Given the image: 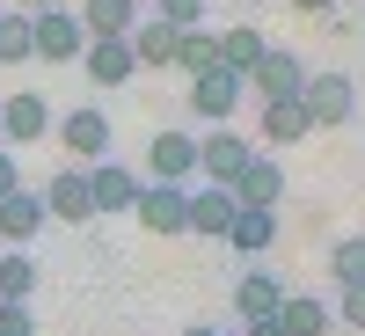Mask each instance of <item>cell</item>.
<instances>
[{
    "instance_id": "1",
    "label": "cell",
    "mask_w": 365,
    "mask_h": 336,
    "mask_svg": "<svg viewBox=\"0 0 365 336\" xmlns=\"http://www.w3.org/2000/svg\"><path fill=\"white\" fill-rule=\"evenodd\" d=\"M51 132H58V146L73 154V168H96V161H110V110H103V103H81V110H66Z\"/></svg>"
},
{
    "instance_id": "2",
    "label": "cell",
    "mask_w": 365,
    "mask_h": 336,
    "mask_svg": "<svg viewBox=\"0 0 365 336\" xmlns=\"http://www.w3.org/2000/svg\"><path fill=\"white\" fill-rule=\"evenodd\" d=\"M29 37H37L44 66H81V51H88V29L66 8H37V15H29Z\"/></svg>"
},
{
    "instance_id": "3",
    "label": "cell",
    "mask_w": 365,
    "mask_h": 336,
    "mask_svg": "<svg viewBox=\"0 0 365 336\" xmlns=\"http://www.w3.org/2000/svg\"><path fill=\"white\" fill-rule=\"evenodd\" d=\"M132 220L146 234H190V190H182V183H139Z\"/></svg>"
},
{
    "instance_id": "4",
    "label": "cell",
    "mask_w": 365,
    "mask_h": 336,
    "mask_svg": "<svg viewBox=\"0 0 365 336\" xmlns=\"http://www.w3.org/2000/svg\"><path fill=\"white\" fill-rule=\"evenodd\" d=\"M299 103H307L314 132H329V125H351V117H358V88H351L344 73H307V88H299Z\"/></svg>"
},
{
    "instance_id": "5",
    "label": "cell",
    "mask_w": 365,
    "mask_h": 336,
    "mask_svg": "<svg viewBox=\"0 0 365 336\" xmlns=\"http://www.w3.org/2000/svg\"><path fill=\"white\" fill-rule=\"evenodd\" d=\"M241 88H249L241 73L205 66V73H190V96H182V103H190V117H205V125H227V117H234V103H241Z\"/></svg>"
},
{
    "instance_id": "6",
    "label": "cell",
    "mask_w": 365,
    "mask_h": 336,
    "mask_svg": "<svg viewBox=\"0 0 365 336\" xmlns=\"http://www.w3.org/2000/svg\"><path fill=\"white\" fill-rule=\"evenodd\" d=\"M51 125H58V117H51V103L37 96V88H22V96H0V139H8V146H37Z\"/></svg>"
},
{
    "instance_id": "7",
    "label": "cell",
    "mask_w": 365,
    "mask_h": 336,
    "mask_svg": "<svg viewBox=\"0 0 365 336\" xmlns=\"http://www.w3.org/2000/svg\"><path fill=\"white\" fill-rule=\"evenodd\" d=\"M249 154H256V146L241 139V132H227V125H212V132L197 139V175H205V183H227V190H234V175L249 168Z\"/></svg>"
},
{
    "instance_id": "8",
    "label": "cell",
    "mask_w": 365,
    "mask_h": 336,
    "mask_svg": "<svg viewBox=\"0 0 365 336\" xmlns=\"http://www.w3.org/2000/svg\"><path fill=\"white\" fill-rule=\"evenodd\" d=\"M278 198H285L278 154H249V168L234 175V205H241V212H278Z\"/></svg>"
},
{
    "instance_id": "9",
    "label": "cell",
    "mask_w": 365,
    "mask_h": 336,
    "mask_svg": "<svg viewBox=\"0 0 365 336\" xmlns=\"http://www.w3.org/2000/svg\"><path fill=\"white\" fill-rule=\"evenodd\" d=\"M44 212H51V220H66V227H88V220H96L88 168H51V183H44Z\"/></svg>"
},
{
    "instance_id": "10",
    "label": "cell",
    "mask_w": 365,
    "mask_h": 336,
    "mask_svg": "<svg viewBox=\"0 0 365 336\" xmlns=\"http://www.w3.org/2000/svg\"><path fill=\"white\" fill-rule=\"evenodd\" d=\"M146 154H154L146 161V183H190L197 175V139L190 132H154Z\"/></svg>"
},
{
    "instance_id": "11",
    "label": "cell",
    "mask_w": 365,
    "mask_h": 336,
    "mask_svg": "<svg viewBox=\"0 0 365 336\" xmlns=\"http://www.w3.org/2000/svg\"><path fill=\"white\" fill-rule=\"evenodd\" d=\"M81 66H88V81H96V88H125V81L139 73V58H132V37H88Z\"/></svg>"
},
{
    "instance_id": "12",
    "label": "cell",
    "mask_w": 365,
    "mask_h": 336,
    "mask_svg": "<svg viewBox=\"0 0 365 336\" xmlns=\"http://www.w3.org/2000/svg\"><path fill=\"white\" fill-rule=\"evenodd\" d=\"M278 307H285V278L278 270H241L234 278V315L241 322H270Z\"/></svg>"
},
{
    "instance_id": "13",
    "label": "cell",
    "mask_w": 365,
    "mask_h": 336,
    "mask_svg": "<svg viewBox=\"0 0 365 336\" xmlns=\"http://www.w3.org/2000/svg\"><path fill=\"white\" fill-rule=\"evenodd\" d=\"M44 220H51V212H44V190H29V183H22L15 198H0V241H8V249H29Z\"/></svg>"
},
{
    "instance_id": "14",
    "label": "cell",
    "mask_w": 365,
    "mask_h": 336,
    "mask_svg": "<svg viewBox=\"0 0 365 336\" xmlns=\"http://www.w3.org/2000/svg\"><path fill=\"white\" fill-rule=\"evenodd\" d=\"M88 198H96V220H103V212H132L139 205V175L125 161H96V168H88Z\"/></svg>"
},
{
    "instance_id": "15",
    "label": "cell",
    "mask_w": 365,
    "mask_h": 336,
    "mask_svg": "<svg viewBox=\"0 0 365 336\" xmlns=\"http://www.w3.org/2000/svg\"><path fill=\"white\" fill-rule=\"evenodd\" d=\"M234 190L227 183H197L190 190V234H205V241H227V227H234Z\"/></svg>"
},
{
    "instance_id": "16",
    "label": "cell",
    "mask_w": 365,
    "mask_h": 336,
    "mask_svg": "<svg viewBox=\"0 0 365 336\" xmlns=\"http://www.w3.org/2000/svg\"><path fill=\"white\" fill-rule=\"evenodd\" d=\"M249 88H256L263 103H285V96H299V88H307V66H299L292 51H278V44H270V51H263V66L249 73Z\"/></svg>"
},
{
    "instance_id": "17",
    "label": "cell",
    "mask_w": 365,
    "mask_h": 336,
    "mask_svg": "<svg viewBox=\"0 0 365 336\" xmlns=\"http://www.w3.org/2000/svg\"><path fill=\"white\" fill-rule=\"evenodd\" d=\"M139 22H146L139 0H81V29L88 37H132Z\"/></svg>"
},
{
    "instance_id": "18",
    "label": "cell",
    "mask_w": 365,
    "mask_h": 336,
    "mask_svg": "<svg viewBox=\"0 0 365 336\" xmlns=\"http://www.w3.org/2000/svg\"><path fill=\"white\" fill-rule=\"evenodd\" d=\"M263 51H270V37H263L256 22H234V29H220V66H227V73H241V81H249V73L263 66Z\"/></svg>"
},
{
    "instance_id": "19",
    "label": "cell",
    "mask_w": 365,
    "mask_h": 336,
    "mask_svg": "<svg viewBox=\"0 0 365 336\" xmlns=\"http://www.w3.org/2000/svg\"><path fill=\"white\" fill-rule=\"evenodd\" d=\"M175 44H182V29H175V22H161V15H146V22L132 29V58H139V73H146V66H154V73H161V66H175Z\"/></svg>"
},
{
    "instance_id": "20",
    "label": "cell",
    "mask_w": 365,
    "mask_h": 336,
    "mask_svg": "<svg viewBox=\"0 0 365 336\" xmlns=\"http://www.w3.org/2000/svg\"><path fill=\"white\" fill-rule=\"evenodd\" d=\"M278 329H285V336H329V329H336V315H329V300H314V292H285Z\"/></svg>"
},
{
    "instance_id": "21",
    "label": "cell",
    "mask_w": 365,
    "mask_h": 336,
    "mask_svg": "<svg viewBox=\"0 0 365 336\" xmlns=\"http://www.w3.org/2000/svg\"><path fill=\"white\" fill-rule=\"evenodd\" d=\"M270 241H278V212H234V227H227V249L234 256H270Z\"/></svg>"
},
{
    "instance_id": "22",
    "label": "cell",
    "mask_w": 365,
    "mask_h": 336,
    "mask_svg": "<svg viewBox=\"0 0 365 336\" xmlns=\"http://www.w3.org/2000/svg\"><path fill=\"white\" fill-rule=\"evenodd\" d=\"M307 132H314V117H307V103H299V96L263 103V139H270V146H299Z\"/></svg>"
},
{
    "instance_id": "23",
    "label": "cell",
    "mask_w": 365,
    "mask_h": 336,
    "mask_svg": "<svg viewBox=\"0 0 365 336\" xmlns=\"http://www.w3.org/2000/svg\"><path fill=\"white\" fill-rule=\"evenodd\" d=\"M29 292H37V256L0 249V300H8V307H29Z\"/></svg>"
},
{
    "instance_id": "24",
    "label": "cell",
    "mask_w": 365,
    "mask_h": 336,
    "mask_svg": "<svg viewBox=\"0 0 365 336\" xmlns=\"http://www.w3.org/2000/svg\"><path fill=\"white\" fill-rule=\"evenodd\" d=\"M37 37H29V8H0V66H29Z\"/></svg>"
},
{
    "instance_id": "25",
    "label": "cell",
    "mask_w": 365,
    "mask_h": 336,
    "mask_svg": "<svg viewBox=\"0 0 365 336\" xmlns=\"http://www.w3.org/2000/svg\"><path fill=\"white\" fill-rule=\"evenodd\" d=\"M175 66H182V73H205V66H220V37H212V29H182V44H175Z\"/></svg>"
},
{
    "instance_id": "26",
    "label": "cell",
    "mask_w": 365,
    "mask_h": 336,
    "mask_svg": "<svg viewBox=\"0 0 365 336\" xmlns=\"http://www.w3.org/2000/svg\"><path fill=\"white\" fill-rule=\"evenodd\" d=\"M329 278H336V292L365 285V241H336V249H329Z\"/></svg>"
},
{
    "instance_id": "27",
    "label": "cell",
    "mask_w": 365,
    "mask_h": 336,
    "mask_svg": "<svg viewBox=\"0 0 365 336\" xmlns=\"http://www.w3.org/2000/svg\"><path fill=\"white\" fill-rule=\"evenodd\" d=\"M205 8H212V0H154V15L175 22V29H205Z\"/></svg>"
},
{
    "instance_id": "28",
    "label": "cell",
    "mask_w": 365,
    "mask_h": 336,
    "mask_svg": "<svg viewBox=\"0 0 365 336\" xmlns=\"http://www.w3.org/2000/svg\"><path fill=\"white\" fill-rule=\"evenodd\" d=\"M0 336H37V315H29V307H8V300H0Z\"/></svg>"
},
{
    "instance_id": "29",
    "label": "cell",
    "mask_w": 365,
    "mask_h": 336,
    "mask_svg": "<svg viewBox=\"0 0 365 336\" xmlns=\"http://www.w3.org/2000/svg\"><path fill=\"white\" fill-rule=\"evenodd\" d=\"M336 322L365 329V285H344V300H336Z\"/></svg>"
},
{
    "instance_id": "30",
    "label": "cell",
    "mask_w": 365,
    "mask_h": 336,
    "mask_svg": "<svg viewBox=\"0 0 365 336\" xmlns=\"http://www.w3.org/2000/svg\"><path fill=\"white\" fill-rule=\"evenodd\" d=\"M22 190V161H15V146H0V198H15Z\"/></svg>"
},
{
    "instance_id": "31",
    "label": "cell",
    "mask_w": 365,
    "mask_h": 336,
    "mask_svg": "<svg viewBox=\"0 0 365 336\" xmlns=\"http://www.w3.org/2000/svg\"><path fill=\"white\" fill-rule=\"evenodd\" d=\"M241 336H285V329H278V315H270V322H249Z\"/></svg>"
},
{
    "instance_id": "32",
    "label": "cell",
    "mask_w": 365,
    "mask_h": 336,
    "mask_svg": "<svg viewBox=\"0 0 365 336\" xmlns=\"http://www.w3.org/2000/svg\"><path fill=\"white\" fill-rule=\"evenodd\" d=\"M292 8H299V15H329V8H336V0H292Z\"/></svg>"
},
{
    "instance_id": "33",
    "label": "cell",
    "mask_w": 365,
    "mask_h": 336,
    "mask_svg": "<svg viewBox=\"0 0 365 336\" xmlns=\"http://www.w3.org/2000/svg\"><path fill=\"white\" fill-rule=\"evenodd\" d=\"M182 336H220V329H212V322H190V329H182Z\"/></svg>"
},
{
    "instance_id": "34",
    "label": "cell",
    "mask_w": 365,
    "mask_h": 336,
    "mask_svg": "<svg viewBox=\"0 0 365 336\" xmlns=\"http://www.w3.org/2000/svg\"><path fill=\"white\" fill-rule=\"evenodd\" d=\"M22 8H29V15H37V8H58V0H22Z\"/></svg>"
},
{
    "instance_id": "35",
    "label": "cell",
    "mask_w": 365,
    "mask_h": 336,
    "mask_svg": "<svg viewBox=\"0 0 365 336\" xmlns=\"http://www.w3.org/2000/svg\"><path fill=\"white\" fill-rule=\"evenodd\" d=\"M0 146H8V139H0Z\"/></svg>"
},
{
    "instance_id": "36",
    "label": "cell",
    "mask_w": 365,
    "mask_h": 336,
    "mask_svg": "<svg viewBox=\"0 0 365 336\" xmlns=\"http://www.w3.org/2000/svg\"><path fill=\"white\" fill-rule=\"evenodd\" d=\"M358 241H365V234H358Z\"/></svg>"
}]
</instances>
